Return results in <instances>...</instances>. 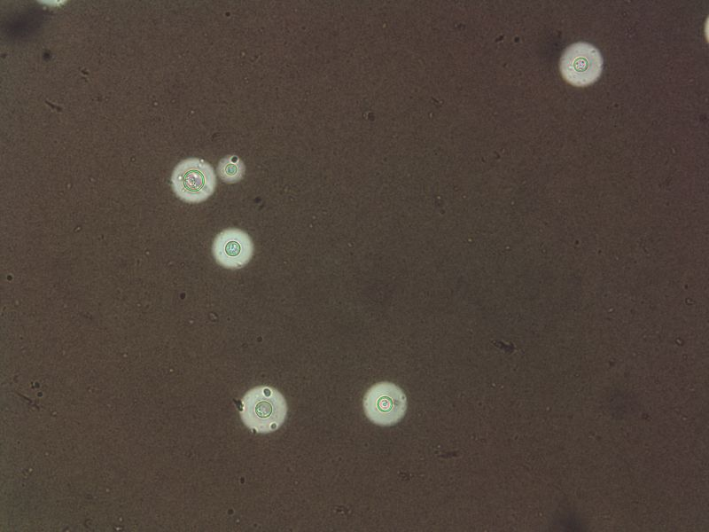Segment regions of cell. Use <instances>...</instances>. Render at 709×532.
Masks as SVG:
<instances>
[{
  "instance_id": "obj_1",
  "label": "cell",
  "mask_w": 709,
  "mask_h": 532,
  "mask_svg": "<svg viewBox=\"0 0 709 532\" xmlns=\"http://www.w3.org/2000/svg\"><path fill=\"white\" fill-rule=\"evenodd\" d=\"M287 404L283 395L267 386L249 390L242 398L240 417L244 424L257 433L277 430L284 421Z\"/></svg>"
},
{
  "instance_id": "obj_2",
  "label": "cell",
  "mask_w": 709,
  "mask_h": 532,
  "mask_svg": "<svg viewBox=\"0 0 709 532\" xmlns=\"http://www.w3.org/2000/svg\"><path fill=\"white\" fill-rule=\"evenodd\" d=\"M171 182L175 194L188 203L206 200L216 185L213 168L196 158L181 161L173 171Z\"/></svg>"
},
{
  "instance_id": "obj_3",
  "label": "cell",
  "mask_w": 709,
  "mask_h": 532,
  "mask_svg": "<svg viewBox=\"0 0 709 532\" xmlns=\"http://www.w3.org/2000/svg\"><path fill=\"white\" fill-rule=\"evenodd\" d=\"M603 59L599 51L585 42H579L567 47L559 63L563 78L576 87H585L594 83L601 75Z\"/></svg>"
},
{
  "instance_id": "obj_4",
  "label": "cell",
  "mask_w": 709,
  "mask_h": 532,
  "mask_svg": "<svg viewBox=\"0 0 709 532\" xmlns=\"http://www.w3.org/2000/svg\"><path fill=\"white\" fill-rule=\"evenodd\" d=\"M367 418L379 426H392L399 422L407 410V398L401 387L383 381L372 386L363 398Z\"/></svg>"
},
{
  "instance_id": "obj_5",
  "label": "cell",
  "mask_w": 709,
  "mask_h": 532,
  "mask_svg": "<svg viewBox=\"0 0 709 532\" xmlns=\"http://www.w3.org/2000/svg\"><path fill=\"white\" fill-rule=\"evenodd\" d=\"M253 243L250 236L235 228L222 231L213 243L215 261L227 269H240L245 266L253 254Z\"/></svg>"
},
{
  "instance_id": "obj_6",
  "label": "cell",
  "mask_w": 709,
  "mask_h": 532,
  "mask_svg": "<svg viewBox=\"0 0 709 532\" xmlns=\"http://www.w3.org/2000/svg\"><path fill=\"white\" fill-rule=\"evenodd\" d=\"M217 171L223 182L233 184L244 177L245 165L238 156L229 155L220 160Z\"/></svg>"
}]
</instances>
